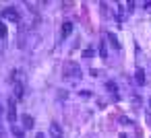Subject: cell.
<instances>
[{"label":"cell","mask_w":151,"mask_h":138,"mask_svg":"<svg viewBox=\"0 0 151 138\" xmlns=\"http://www.w3.org/2000/svg\"><path fill=\"white\" fill-rule=\"evenodd\" d=\"M62 78L66 80H73V78H81V68L77 62H66L64 68H62Z\"/></svg>","instance_id":"1"},{"label":"cell","mask_w":151,"mask_h":138,"mask_svg":"<svg viewBox=\"0 0 151 138\" xmlns=\"http://www.w3.org/2000/svg\"><path fill=\"white\" fill-rule=\"evenodd\" d=\"M2 17H4L6 21H15V23L21 19V17H19V13H17V9H13V6H6V9L2 11Z\"/></svg>","instance_id":"2"},{"label":"cell","mask_w":151,"mask_h":138,"mask_svg":"<svg viewBox=\"0 0 151 138\" xmlns=\"http://www.w3.org/2000/svg\"><path fill=\"white\" fill-rule=\"evenodd\" d=\"M23 97H25V85H23V80H15V99L21 101Z\"/></svg>","instance_id":"3"},{"label":"cell","mask_w":151,"mask_h":138,"mask_svg":"<svg viewBox=\"0 0 151 138\" xmlns=\"http://www.w3.org/2000/svg\"><path fill=\"white\" fill-rule=\"evenodd\" d=\"M6 115H9V122L15 126V120H17V105H15V99H13V97H11V101H9V113H6Z\"/></svg>","instance_id":"4"},{"label":"cell","mask_w":151,"mask_h":138,"mask_svg":"<svg viewBox=\"0 0 151 138\" xmlns=\"http://www.w3.org/2000/svg\"><path fill=\"white\" fill-rule=\"evenodd\" d=\"M134 80H137V85H145L147 83V76H145V70L143 68H137V72H134Z\"/></svg>","instance_id":"5"},{"label":"cell","mask_w":151,"mask_h":138,"mask_svg":"<svg viewBox=\"0 0 151 138\" xmlns=\"http://www.w3.org/2000/svg\"><path fill=\"white\" fill-rule=\"evenodd\" d=\"M50 134H52L54 138H62V130H60V126H58L56 122L50 124Z\"/></svg>","instance_id":"6"},{"label":"cell","mask_w":151,"mask_h":138,"mask_svg":"<svg viewBox=\"0 0 151 138\" xmlns=\"http://www.w3.org/2000/svg\"><path fill=\"white\" fill-rule=\"evenodd\" d=\"M70 31H73V23H70V21H66V23L62 25V39H64V37H68V35H70Z\"/></svg>","instance_id":"7"},{"label":"cell","mask_w":151,"mask_h":138,"mask_svg":"<svg viewBox=\"0 0 151 138\" xmlns=\"http://www.w3.org/2000/svg\"><path fill=\"white\" fill-rule=\"evenodd\" d=\"M108 41L112 43V48H114V50H120V41L116 39V35H114V33H108Z\"/></svg>","instance_id":"8"},{"label":"cell","mask_w":151,"mask_h":138,"mask_svg":"<svg viewBox=\"0 0 151 138\" xmlns=\"http://www.w3.org/2000/svg\"><path fill=\"white\" fill-rule=\"evenodd\" d=\"M97 52H99V56H101L104 60L108 58V48H106V41H104V39L99 41V50H97Z\"/></svg>","instance_id":"9"},{"label":"cell","mask_w":151,"mask_h":138,"mask_svg":"<svg viewBox=\"0 0 151 138\" xmlns=\"http://www.w3.org/2000/svg\"><path fill=\"white\" fill-rule=\"evenodd\" d=\"M23 126H25L27 130H29V128H33V117H31L29 113H25V115H23Z\"/></svg>","instance_id":"10"},{"label":"cell","mask_w":151,"mask_h":138,"mask_svg":"<svg viewBox=\"0 0 151 138\" xmlns=\"http://www.w3.org/2000/svg\"><path fill=\"white\" fill-rule=\"evenodd\" d=\"M95 56V50L93 48H89V50H83V58H93Z\"/></svg>","instance_id":"11"},{"label":"cell","mask_w":151,"mask_h":138,"mask_svg":"<svg viewBox=\"0 0 151 138\" xmlns=\"http://www.w3.org/2000/svg\"><path fill=\"white\" fill-rule=\"evenodd\" d=\"M13 134H15L17 138H23V128H19V126H13Z\"/></svg>","instance_id":"12"},{"label":"cell","mask_w":151,"mask_h":138,"mask_svg":"<svg viewBox=\"0 0 151 138\" xmlns=\"http://www.w3.org/2000/svg\"><path fill=\"white\" fill-rule=\"evenodd\" d=\"M106 89H108V91H116V89H118V85H116L114 80H108V83H106Z\"/></svg>","instance_id":"13"},{"label":"cell","mask_w":151,"mask_h":138,"mask_svg":"<svg viewBox=\"0 0 151 138\" xmlns=\"http://www.w3.org/2000/svg\"><path fill=\"white\" fill-rule=\"evenodd\" d=\"M6 37V27H4V23H0V39H4Z\"/></svg>","instance_id":"14"},{"label":"cell","mask_w":151,"mask_h":138,"mask_svg":"<svg viewBox=\"0 0 151 138\" xmlns=\"http://www.w3.org/2000/svg\"><path fill=\"white\" fill-rule=\"evenodd\" d=\"M120 124H128V126H132V120H128V117L122 115V117H120Z\"/></svg>","instance_id":"15"},{"label":"cell","mask_w":151,"mask_h":138,"mask_svg":"<svg viewBox=\"0 0 151 138\" xmlns=\"http://www.w3.org/2000/svg\"><path fill=\"white\" fill-rule=\"evenodd\" d=\"M126 9H128V13H132V9H134V2H126Z\"/></svg>","instance_id":"16"},{"label":"cell","mask_w":151,"mask_h":138,"mask_svg":"<svg viewBox=\"0 0 151 138\" xmlns=\"http://www.w3.org/2000/svg\"><path fill=\"white\" fill-rule=\"evenodd\" d=\"M79 95H81V97H91V93H89V91H81Z\"/></svg>","instance_id":"17"},{"label":"cell","mask_w":151,"mask_h":138,"mask_svg":"<svg viewBox=\"0 0 151 138\" xmlns=\"http://www.w3.org/2000/svg\"><path fill=\"white\" fill-rule=\"evenodd\" d=\"M35 138H46V134H42V132H40V134H35Z\"/></svg>","instance_id":"18"},{"label":"cell","mask_w":151,"mask_h":138,"mask_svg":"<svg viewBox=\"0 0 151 138\" xmlns=\"http://www.w3.org/2000/svg\"><path fill=\"white\" fill-rule=\"evenodd\" d=\"M143 6H145V9H151V2H145Z\"/></svg>","instance_id":"19"},{"label":"cell","mask_w":151,"mask_h":138,"mask_svg":"<svg viewBox=\"0 0 151 138\" xmlns=\"http://www.w3.org/2000/svg\"><path fill=\"white\" fill-rule=\"evenodd\" d=\"M120 138H126V134H120Z\"/></svg>","instance_id":"20"},{"label":"cell","mask_w":151,"mask_h":138,"mask_svg":"<svg viewBox=\"0 0 151 138\" xmlns=\"http://www.w3.org/2000/svg\"><path fill=\"white\" fill-rule=\"evenodd\" d=\"M149 107H151V97H149Z\"/></svg>","instance_id":"21"},{"label":"cell","mask_w":151,"mask_h":138,"mask_svg":"<svg viewBox=\"0 0 151 138\" xmlns=\"http://www.w3.org/2000/svg\"><path fill=\"white\" fill-rule=\"evenodd\" d=\"M0 113H2V105H0Z\"/></svg>","instance_id":"22"}]
</instances>
